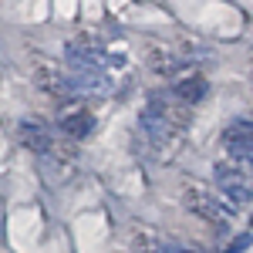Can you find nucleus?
<instances>
[{
	"label": "nucleus",
	"mask_w": 253,
	"mask_h": 253,
	"mask_svg": "<svg viewBox=\"0 0 253 253\" xmlns=\"http://www.w3.org/2000/svg\"><path fill=\"white\" fill-rule=\"evenodd\" d=\"M216 186L223 189V196L230 199V203H236V206H247L253 199V179L240 166H233V162H219L216 166Z\"/></svg>",
	"instance_id": "f257e3e1"
},
{
	"label": "nucleus",
	"mask_w": 253,
	"mask_h": 253,
	"mask_svg": "<svg viewBox=\"0 0 253 253\" xmlns=\"http://www.w3.org/2000/svg\"><path fill=\"white\" fill-rule=\"evenodd\" d=\"M182 203H186V210H189V213L203 216L206 223H216V226H226V223L233 219V210H230L226 203H219L216 196L203 193V189H186Z\"/></svg>",
	"instance_id": "f03ea898"
},
{
	"label": "nucleus",
	"mask_w": 253,
	"mask_h": 253,
	"mask_svg": "<svg viewBox=\"0 0 253 253\" xmlns=\"http://www.w3.org/2000/svg\"><path fill=\"white\" fill-rule=\"evenodd\" d=\"M138 125H142L145 135L156 138V142H169V138H175V132H179V122L172 118V112H169L162 101H152L149 108H142Z\"/></svg>",
	"instance_id": "7ed1b4c3"
},
{
	"label": "nucleus",
	"mask_w": 253,
	"mask_h": 253,
	"mask_svg": "<svg viewBox=\"0 0 253 253\" xmlns=\"http://www.w3.org/2000/svg\"><path fill=\"white\" fill-rule=\"evenodd\" d=\"M223 145L233 159H243V156H253V122L240 118V122H230L223 128Z\"/></svg>",
	"instance_id": "20e7f679"
},
{
	"label": "nucleus",
	"mask_w": 253,
	"mask_h": 253,
	"mask_svg": "<svg viewBox=\"0 0 253 253\" xmlns=\"http://www.w3.org/2000/svg\"><path fill=\"white\" fill-rule=\"evenodd\" d=\"M61 128L75 138H88L95 132V115L91 112H71V115H61Z\"/></svg>",
	"instance_id": "39448f33"
},
{
	"label": "nucleus",
	"mask_w": 253,
	"mask_h": 253,
	"mask_svg": "<svg viewBox=\"0 0 253 253\" xmlns=\"http://www.w3.org/2000/svg\"><path fill=\"white\" fill-rule=\"evenodd\" d=\"M172 95L179 98V101H186V105H196L199 98L206 95V78H199V75H193V78H182V81H175Z\"/></svg>",
	"instance_id": "423d86ee"
},
{
	"label": "nucleus",
	"mask_w": 253,
	"mask_h": 253,
	"mask_svg": "<svg viewBox=\"0 0 253 253\" xmlns=\"http://www.w3.org/2000/svg\"><path fill=\"white\" fill-rule=\"evenodd\" d=\"M20 135H24V142H27L34 152H47V145H51V138H47V132H44L41 122H24V125H20Z\"/></svg>",
	"instance_id": "0eeeda50"
},
{
	"label": "nucleus",
	"mask_w": 253,
	"mask_h": 253,
	"mask_svg": "<svg viewBox=\"0 0 253 253\" xmlns=\"http://www.w3.org/2000/svg\"><path fill=\"white\" fill-rule=\"evenodd\" d=\"M250 243H253V233H240V236L233 240V243L226 247V253H243L247 247H250Z\"/></svg>",
	"instance_id": "6e6552de"
},
{
	"label": "nucleus",
	"mask_w": 253,
	"mask_h": 253,
	"mask_svg": "<svg viewBox=\"0 0 253 253\" xmlns=\"http://www.w3.org/2000/svg\"><path fill=\"white\" fill-rule=\"evenodd\" d=\"M172 253H203V250H196V247H172Z\"/></svg>",
	"instance_id": "1a4fd4ad"
}]
</instances>
